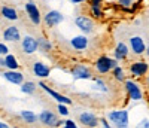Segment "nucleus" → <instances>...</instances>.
I'll return each mask as SVG.
<instances>
[{"label": "nucleus", "mask_w": 149, "mask_h": 128, "mask_svg": "<svg viewBox=\"0 0 149 128\" xmlns=\"http://www.w3.org/2000/svg\"><path fill=\"white\" fill-rule=\"evenodd\" d=\"M116 66H119V61L115 57L110 58L109 55H100L94 61V70L100 76H104V74L110 73L112 69H115Z\"/></svg>", "instance_id": "nucleus-1"}, {"label": "nucleus", "mask_w": 149, "mask_h": 128, "mask_svg": "<svg viewBox=\"0 0 149 128\" xmlns=\"http://www.w3.org/2000/svg\"><path fill=\"white\" fill-rule=\"evenodd\" d=\"M107 119L116 128H127L130 125V113L128 109H115L107 113Z\"/></svg>", "instance_id": "nucleus-2"}, {"label": "nucleus", "mask_w": 149, "mask_h": 128, "mask_svg": "<svg viewBox=\"0 0 149 128\" xmlns=\"http://www.w3.org/2000/svg\"><path fill=\"white\" fill-rule=\"evenodd\" d=\"M70 74L74 81H88L93 79V70L90 69V66H86L84 63H78L73 64L70 67Z\"/></svg>", "instance_id": "nucleus-3"}, {"label": "nucleus", "mask_w": 149, "mask_h": 128, "mask_svg": "<svg viewBox=\"0 0 149 128\" xmlns=\"http://www.w3.org/2000/svg\"><path fill=\"white\" fill-rule=\"evenodd\" d=\"M24 10H26V14L30 19V22L33 25H40L43 18H42V14H40V9L39 6L36 5L34 0H29V2L24 5Z\"/></svg>", "instance_id": "nucleus-4"}, {"label": "nucleus", "mask_w": 149, "mask_h": 128, "mask_svg": "<svg viewBox=\"0 0 149 128\" xmlns=\"http://www.w3.org/2000/svg\"><path fill=\"white\" fill-rule=\"evenodd\" d=\"M74 25L78 27V30L84 34H90L94 31V18H91L90 15H76L74 18Z\"/></svg>", "instance_id": "nucleus-5"}, {"label": "nucleus", "mask_w": 149, "mask_h": 128, "mask_svg": "<svg viewBox=\"0 0 149 128\" xmlns=\"http://www.w3.org/2000/svg\"><path fill=\"white\" fill-rule=\"evenodd\" d=\"M124 86H125V93L128 95L130 100L133 101H140L143 98V91L139 86V83L133 81V79H125L124 81Z\"/></svg>", "instance_id": "nucleus-6"}, {"label": "nucleus", "mask_w": 149, "mask_h": 128, "mask_svg": "<svg viewBox=\"0 0 149 128\" xmlns=\"http://www.w3.org/2000/svg\"><path fill=\"white\" fill-rule=\"evenodd\" d=\"M69 46L73 49V51H78V52H82V51H86L90 46V39L88 36L81 33V34H76L73 36L72 39L69 40Z\"/></svg>", "instance_id": "nucleus-7"}, {"label": "nucleus", "mask_w": 149, "mask_h": 128, "mask_svg": "<svg viewBox=\"0 0 149 128\" xmlns=\"http://www.w3.org/2000/svg\"><path fill=\"white\" fill-rule=\"evenodd\" d=\"M63 21H64V15L61 14L60 10H55V9L48 10L45 14V17H43V24L48 29H54V27H57V25H60Z\"/></svg>", "instance_id": "nucleus-8"}, {"label": "nucleus", "mask_w": 149, "mask_h": 128, "mask_svg": "<svg viewBox=\"0 0 149 128\" xmlns=\"http://www.w3.org/2000/svg\"><path fill=\"white\" fill-rule=\"evenodd\" d=\"M21 49L24 54H34L36 51H39V42H37V37H33L30 34H26L21 39Z\"/></svg>", "instance_id": "nucleus-9"}, {"label": "nucleus", "mask_w": 149, "mask_h": 128, "mask_svg": "<svg viewBox=\"0 0 149 128\" xmlns=\"http://www.w3.org/2000/svg\"><path fill=\"white\" fill-rule=\"evenodd\" d=\"M37 83H39V86H40L51 98H54L57 103H66V104H69V106L72 104V98H69L67 95H64V94H61V93L55 91V89H52L51 86H48L45 82H37Z\"/></svg>", "instance_id": "nucleus-10"}, {"label": "nucleus", "mask_w": 149, "mask_h": 128, "mask_svg": "<svg viewBox=\"0 0 149 128\" xmlns=\"http://www.w3.org/2000/svg\"><path fill=\"white\" fill-rule=\"evenodd\" d=\"M78 119H79V124L82 127L97 128L98 125H100V118H98L95 113H93V112H82V113H79Z\"/></svg>", "instance_id": "nucleus-11"}, {"label": "nucleus", "mask_w": 149, "mask_h": 128, "mask_svg": "<svg viewBox=\"0 0 149 128\" xmlns=\"http://www.w3.org/2000/svg\"><path fill=\"white\" fill-rule=\"evenodd\" d=\"M128 46L131 49V52L134 55H142L146 52V43L143 40V37L137 36V34H134V36H130V40H128Z\"/></svg>", "instance_id": "nucleus-12"}, {"label": "nucleus", "mask_w": 149, "mask_h": 128, "mask_svg": "<svg viewBox=\"0 0 149 128\" xmlns=\"http://www.w3.org/2000/svg\"><path fill=\"white\" fill-rule=\"evenodd\" d=\"M31 72L36 78L46 79V78H49V74H51V67L43 61H34L33 66H31Z\"/></svg>", "instance_id": "nucleus-13"}, {"label": "nucleus", "mask_w": 149, "mask_h": 128, "mask_svg": "<svg viewBox=\"0 0 149 128\" xmlns=\"http://www.w3.org/2000/svg\"><path fill=\"white\" fill-rule=\"evenodd\" d=\"M2 37H3L5 42H12V43L21 42V39H22L21 31H19V29L17 27V25H8L2 33Z\"/></svg>", "instance_id": "nucleus-14"}, {"label": "nucleus", "mask_w": 149, "mask_h": 128, "mask_svg": "<svg viewBox=\"0 0 149 128\" xmlns=\"http://www.w3.org/2000/svg\"><path fill=\"white\" fill-rule=\"evenodd\" d=\"M57 121H58V115L49 109H45L39 113V122L43 127H55Z\"/></svg>", "instance_id": "nucleus-15"}, {"label": "nucleus", "mask_w": 149, "mask_h": 128, "mask_svg": "<svg viewBox=\"0 0 149 128\" xmlns=\"http://www.w3.org/2000/svg\"><path fill=\"white\" fill-rule=\"evenodd\" d=\"M131 76H134V78H143V76L148 73L149 70V66H148V63L146 61H134L130 64V67H128Z\"/></svg>", "instance_id": "nucleus-16"}, {"label": "nucleus", "mask_w": 149, "mask_h": 128, "mask_svg": "<svg viewBox=\"0 0 149 128\" xmlns=\"http://www.w3.org/2000/svg\"><path fill=\"white\" fill-rule=\"evenodd\" d=\"M2 76H3V79L6 82H9L12 85H21L24 82V74L21 72H18V70H9V69H6V72H3Z\"/></svg>", "instance_id": "nucleus-17"}, {"label": "nucleus", "mask_w": 149, "mask_h": 128, "mask_svg": "<svg viewBox=\"0 0 149 128\" xmlns=\"http://www.w3.org/2000/svg\"><path fill=\"white\" fill-rule=\"evenodd\" d=\"M128 54H130V46H127L124 42H118L113 49V57L118 61H125L128 58Z\"/></svg>", "instance_id": "nucleus-18"}, {"label": "nucleus", "mask_w": 149, "mask_h": 128, "mask_svg": "<svg viewBox=\"0 0 149 128\" xmlns=\"http://www.w3.org/2000/svg\"><path fill=\"white\" fill-rule=\"evenodd\" d=\"M0 15H2L5 19L8 21H17L18 19V12L14 6H9V5H3L0 6Z\"/></svg>", "instance_id": "nucleus-19"}, {"label": "nucleus", "mask_w": 149, "mask_h": 128, "mask_svg": "<svg viewBox=\"0 0 149 128\" xmlns=\"http://www.w3.org/2000/svg\"><path fill=\"white\" fill-rule=\"evenodd\" d=\"M19 118L22 119L24 124H27V125H34V124L39 122V115H36L33 110H21Z\"/></svg>", "instance_id": "nucleus-20"}, {"label": "nucleus", "mask_w": 149, "mask_h": 128, "mask_svg": "<svg viewBox=\"0 0 149 128\" xmlns=\"http://www.w3.org/2000/svg\"><path fill=\"white\" fill-rule=\"evenodd\" d=\"M37 86H39V83L31 82V81H27V82H22V83L19 85V89H21L22 94H26V95H33V94L36 93Z\"/></svg>", "instance_id": "nucleus-21"}, {"label": "nucleus", "mask_w": 149, "mask_h": 128, "mask_svg": "<svg viewBox=\"0 0 149 128\" xmlns=\"http://www.w3.org/2000/svg\"><path fill=\"white\" fill-rule=\"evenodd\" d=\"M93 82H94L93 88L95 89V91H100V93H107L109 91L107 82L103 78H100V76H93Z\"/></svg>", "instance_id": "nucleus-22"}, {"label": "nucleus", "mask_w": 149, "mask_h": 128, "mask_svg": "<svg viewBox=\"0 0 149 128\" xmlns=\"http://www.w3.org/2000/svg\"><path fill=\"white\" fill-rule=\"evenodd\" d=\"M37 42H39V49L40 51H43L45 54H48V52H51L52 51V42L48 39V37H45V36H40V37H37Z\"/></svg>", "instance_id": "nucleus-23"}, {"label": "nucleus", "mask_w": 149, "mask_h": 128, "mask_svg": "<svg viewBox=\"0 0 149 128\" xmlns=\"http://www.w3.org/2000/svg\"><path fill=\"white\" fill-rule=\"evenodd\" d=\"M88 15L91 18H94V19H102L104 17V10L102 9V6H98V5H90Z\"/></svg>", "instance_id": "nucleus-24"}, {"label": "nucleus", "mask_w": 149, "mask_h": 128, "mask_svg": "<svg viewBox=\"0 0 149 128\" xmlns=\"http://www.w3.org/2000/svg\"><path fill=\"white\" fill-rule=\"evenodd\" d=\"M5 58H6V69H9V70H18L19 69V63L14 54L9 52L8 55H5Z\"/></svg>", "instance_id": "nucleus-25"}, {"label": "nucleus", "mask_w": 149, "mask_h": 128, "mask_svg": "<svg viewBox=\"0 0 149 128\" xmlns=\"http://www.w3.org/2000/svg\"><path fill=\"white\" fill-rule=\"evenodd\" d=\"M112 76H113V79L116 81V82H124L127 78H125V72H124V69L121 67V66H116L115 69H112Z\"/></svg>", "instance_id": "nucleus-26"}, {"label": "nucleus", "mask_w": 149, "mask_h": 128, "mask_svg": "<svg viewBox=\"0 0 149 128\" xmlns=\"http://www.w3.org/2000/svg\"><path fill=\"white\" fill-rule=\"evenodd\" d=\"M57 112H58L60 116H69V113H70L69 104H66V103H57Z\"/></svg>", "instance_id": "nucleus-27"}, {"label": "nucleus", "mask_w": 149, "mask_h": 128, "mask_svg": "<svg viewBox=\"0 0 149 128\" xmlns=\"http://www.w3.org/2000/svg\"><path fill=\"white\" fill-rule=\"evenodd\" d=\"M9 54V48L5 42H0V55H8Z\"/></svg>", "instance_id": "nucleus-28"}, {"label": "nucleus", "mask_w": 149, "mask_h": 128, "mask_svg": "<svg viewBox=\"0 0 149 128\" xmlns=\"http://www.w3.org/2000/svg\"><path fill=\"white\" fill-rule=\"evenodd\" d=\"M134 2H136V0H116V3H118L119 6H128V8H130Z\"/></svg>", "instance_id": "nucleus-29"}, {"label": "nucleus", "mask_w": 149, "mask_h": 128, "mask_svg": "<svg viewBox=\"0 0 149 128\" xmlns=\"http://www.w3.org/2000/svg\"><path fill=\"white\" fill-rule=\"evenodd\" d=\"M64 127L66 128H76L78 124H76V121H73V119H66L64 121Z\"/></svg>", "instance_id": "nucleus-30"}, {"label": "nucleus", "mask_w": 149, "mask_h": 128, "mask_svg": "<svg viewBox=\"0 0 149 128\" xmlns=\"http://www.w3.org/2000/svg\"><path fill=\"white\" fill-rule=\"evenodd\" d=\"M100 127H103V128L112 127V124H110V121L107 119V116H106V118H100Z\"/></svg>", "instance_id": "nucleus-31"}, {"label": "nucleus", "mask_w": 149, "mask_h": 128, "mask_svg": "<svg viewBox=\"0 0 149 128\" xmlns=\"http://www.w3.org/2000/svg\"><path fill=\"white\" fill-rule=\"evenodd\" d=\"M137 125H139V127H143V128H149V119L145 118V119H142Z\"/></svg>", "instance_id": "nucleus-32"}, {"label": "nucleus", "mask_w": 149, "mask_h": 128, "mask_svg": "<svg viewBox=\"0 0 149 128\" xmlns=\"http://www.w3.org/2000/svg\"><path fill=\"white\" fill-rule=\"evenodd\" d=\"M0 67L6 69V58H5V55H0Z\"/></svg>", "instance_id": "nucleus-33"}, {"label": "nucleus", "mask_w": 149, "mask_h": 128, "mask_svg": "<svg viewBox=\"0 0 149 128\" xmlns=\"http://www.w3.org/2000/svg\"><path fill=\"white\" fill-rule=\"evenodd\" d=\"M103 2H106V0H88L90 5H98V6H102Z\"/></svg>", "instance_id": "nucleus-34"}, {"label": "nucleus", "mask_w": 149, "mask_h": 128, "mask_svg": "<svg viewBox=\"0 0 149 128\" xmlns=\"http://www.w3.org/2000/svg\"><path fill=\"white\" fill-rule=\"evenodd\" d=\"M72 5H82V3H86L88 0H69Z\"/></svg>", "instance_id": "nucleus-35"}, {"label": "nucleus", "mask_w": 149, "mask_h": 128, "mask_svg": "<svg viewBox=\"0 0 149 128\" xmlns=\"http://www.w3.org/2000/svg\"><path fill=\"white\" fill-rule=\"evenodd\" d=\"M55 127H64V121L63 119H58L57 124H55Z\"/></svg>", "instance_id": "nucleus-36"}, {"label": "nucleus", "mask_w": 149, "mask_h": 128, "mask_svg": "<svg viewBox=\"0 0 149 128\" xmlns=\"http://www.w3.org/2000/svg\"><path fill=\"white\" fill-rule=\"evenodd\" d=\"M9 127V124H6V122H3V121H0V128H8Z\"/></svg>", "instance_id": "nucleus-37"}, {"label": "nucleus", "mask_w": 149, "mask_h": 128, "mask_svg": "<svg viewBox=\"0 0 149 128\" xmlns=\"http://www.w3.org/2000/svg\"><path fill=\"white\" fill-rule=\"evenodd\" d=\"M145 54H146V55H148V57H149V46H148V48H146V52H145Z\"/></svg>", "instance_id": "nucleus-38"}, {"label": "nucleus", "mask_w": 149, "mask_h": 128, "mask_svg": "<svg viewBox=\"0 0 149 128\" xmlns=\"http://www.w3.org/2000/svg\"><path fill=\"white\" fill-rule=\"evenodd\" d=\"M146 85L149 86V76H148V78H146Z\"/></svg>", "instance_id": "nucleus-39"}, {"label": "nucleus", "mask_w": 149, "mask_h": 128, "mask_svg": "<svg viewBox=\"0 0 149 128\" xmlns=\"http://www.w3.org/2000/svg\"><path fill=\"white\" fill-rule=\"evenodd\" d=\"M106 2H110V0H106Z\"/></svg>", "instance_id": "nucleus-40"}]
</instances>
